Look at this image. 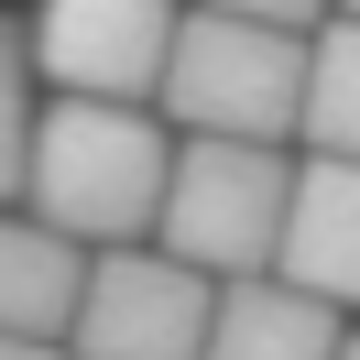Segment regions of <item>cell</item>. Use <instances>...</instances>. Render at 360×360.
<instances>
[{"mask_svg":"<svg viewBox=\"0 0 360 360\" xmlns=\"http://www.w3.org/2000/svg\"><path fill=\"white\" fill-rule=\"evenodd\" d=\"M164 153H175V131H164L142 98H55V110H33L22 186H11V197L44 229L110 251V240H142V229H153Z\"/></svg>","mask_w":360,"mask_h":360,"instance_id":"6da1fadb","label":"cell"},{"mask_svg":"<svg viewBox=\"0 0 360 360\" xmlns=\"http://www.w3.org/2000/svg\"><path fill=\"white\" fill-rule=\"evenodd\" d=\"M295 88H306V33L240 22V11H175V44L153 66L142 110L164 131H219V142H295Z\"/></svg>","mask_w":360,"mask_h":360,"instance_id":"7a4b0ae2","label":"cell"},{"mask_svg":"<svg viewBox=\"0 0 360 360\" xmlns=\"http://www.w3.org/2000/svg\"><path fill=\"white\" fill-rule=\"evenodd\" d=\"M284 175H295L284 142L175 131V153H164V197H153V229H142V240L175 251V262H197L207 284L262 273V262H273V219H284Z\"/></svg>","mask_w":360,"mask_h":360,"instance_id":"3957f363","label":"cell"},{"mask_svg":"<svg viewBox=\"0 0 360 360\" xmlns=\"http://www.w3.org/2000/svg\"><path fill=\"white\" fill-rule=\"evenodd\" d=\"M207 295L219 284L197 262H175L153 240H110V251H88V284H77V316L55 349L66 360H197Z\"/></svg>","mask_w":360,"mask_h":360,"instance_id":"277c9868","label":"cell"},{"mask_svg":"<svg viewBox=\"0 0 360 360\" xmlns=\"http://www.w3.org/2000/svg\"><path fill=\"white\" fill-rule=\"evenodd\" d=\"M33 77L55 98H153L175 0H33Z\"/></svg>","mask_w":360,"mask_h":360,"instance_id":"5b68a950","label":"cell"},{"mask_svg":"<svg viewBox=\"0 0 360 360\" xmlns=\"http://www.w3.org/2000/svg\"><path fill=\"white\" fill-rule=\"evenodd\" d=\"M262 273L316 295V306H360V164L349 153H295Z\"/></svg>","mask_w":360,"mask_h":360,"instance_id":"8992f818","label":"cell"},{"mask_svg":"<svg viewBox=\"0 0 360 360\" xmlns=\"http://www.w3.org/2000/svg\"><path fill=\"white\" fill-rule=\"evenodd\" d=\"M338 328H349V306H316V295L273 284V273H229L207 295L197 360H338Z\"/></svg>","mask_w":360,"mask_h":360,"instance_id":"52a82bcc","label":"cell"},{"mask_svg":"<svg viewBox=\"0 0 360 360\" xmlns=\"http://www.w3.org/2000/svg\"><path fill=\"white\" fill-rule=\"evenodd\" d=\"M77 284H88V240L44 229L33 207H0V328L11 338H66Z\"/></svg>","mask_w":360,"mask_h":360,"instance_id":"ba28073f","label":"cell"},{"mask_svg":"<svg viewBox=\"0 0 360 360\" xmlns=\"http://www.w3.org/2000/svg\"><path fill=\"white\" fill-rule=\"evenodd\" d=\"M295 142H306V153H349V164H360V22H349V11H328V22L306 33Z\"/></svg>","mask_w":360,"mask_h":360,"instance_id":"9c48e42d","label":"cell"},{"mask_svg":"<svg viewBox=\"0 0 360 360\" xmlns=\"http://www.w3.org/2000/svg\"><path fill=\"white\" fill-rule=\"evenodd\" d=\"M33 44H22V22H0V197L22 186V142H33Z\"/></svg>","mask_w":360,"mask_h":360,"instance_id":"30bf717a","label":"cell"},{"mask_svg":"<svg viewBox=\"0 0 360 360\" xmlns=\"http://www.w3.org/2000/svg\"><path fill=\"white\" fill-rule=\"evenodd\" d=\"M207 11H240V22H284V33H316L328 0H207Z\"/></svg>","mask_w":360,"mask_h":360,"instance_id":"8fae6325","label":"cell"},{"mask_svg":"<svg viewBox=\"0 0 360 360\" xmlns=\"http://www.w3.org/2000/svg\"><path fill=\"white\" fill-rule=\"evenodd\" d=\"M0 360H66V349H55V338H11V328H0Z\"/></svg>","mask_w":360,"mask_h":360,"instance_id":"7c38bea8","label":"cell"},{"mask_svg":"<svg viewBox=\"0 0 360 360\" xmlns=\"http://www.w3.org/2000/svg\"><path fill=\"white\" fill-rule=\"evenodd\" d=\"M338 360H360V328H338Z\"/></svg>","mask_w":360,"mask_h":360,"instance_id":"4fadbf2b","label":"cell"},{"mask_svg":"<svg viewBox=\"0 0 360 360\" xmlns=\"http://www.w3.org/2000/svg\"><path fill=\"white\" fill-rule=\"evenodd\" d=\"M328 11H349V22H360V0H328Z\"/></svg>","mask_w":360,"mask_h":360,"instance_id":"5bb4252c","label":"cell"}]
</instances>
